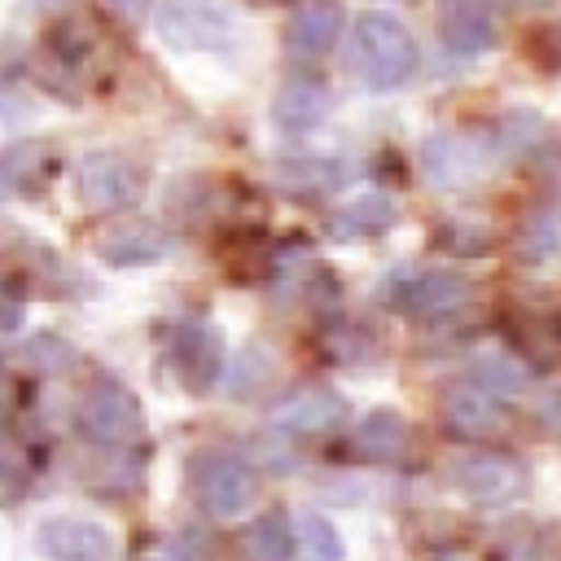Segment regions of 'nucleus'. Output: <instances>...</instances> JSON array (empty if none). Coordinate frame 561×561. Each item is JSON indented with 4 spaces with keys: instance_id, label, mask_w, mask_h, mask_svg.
<instances>
[{
    "instance_id": "20e7f679",
    "label": "nucleus",
    "mask_w": 561,
    "mask_h": 561,
    "mask_svg": "<svg viewBox=\"0 0 561 561\" xmlns=\"http://www.w3.org/2000/svg\"><path fill=\"white\" fill-rule=\"evenodd\" d=\"M188 482L210 517H241L254 504V465L228 447H206L188 460Z\"/></svg>"
},
{
    "instance_id": "2eb2a0df",
    "label": "nucleus",
    "mask_w": 561,
    "mask_h": 561,
    "mask_svg": "<svg viewBox=\"0 0 561 561\" xmlns=\"http://www.w3.org/2000/svg\"><path fill=\"white\" fill-rule=\"evenodd\" d=\"M333 88L320 83V79H307V75H289L276 83V96H272V123L285 131V136H302V131H316L329 114H333Z\"/></svg>"
},
{
    "instance_id": "6e6552de",
    "label": "nucleus",
    "mask_w": 561,
    "mask_h": 561,
    "mask_svg": "<svg viewBox=\"0 0 561 561\" xmlns=\"http://www.w3.org/2000/svg\"><path fill=\"white\" fill-rule=\"evenodd\" d=\"M438 416L447 425V434L456 438H500L513 425V408L504 403V394L495 386H486L482 377H465V381H447L438 394Z\"/></svg>"
},
{
    "instance_id": "4be33fe9",
    "label": "nucleus",
    "mask_w": 561,
    "mask_h": 561,
    "mask_svg": "<svg viewBox=\"0 0 561 561\" xmlns=\"http://www.w3.org/2000/svg\"><path fill=\"white\" fill-rule=\"evenodd\" d=\"M434 250L447 259H482L491 250V228L473 219H438L434 224Z\"/></svg>"
},
{
    "instance_id": "393cba45",
    "label": "nucleus",
    "mask_w": 561,
    "mask_h": 561,
    "mask_svg": "<svg viewBox=\"0 0 561 561\" xmlns=\"http://www.w3.org/2000/svg\"><path fill=\"white\" fill-rule=\"evenodd\" d=\"M26 355L35 359V368H39V373H66V368L75 364V346H70V342H61L57 333H39V337H31Z\"/></svg>"
},
{
    "instance_id": "dca6fc26",
    "label": "nucleus",
    "mask_w": 561,
    "mask_h": 561,
    "mask_svg": "<svg viewBox=\"0 0 561 561\" xmlns=\"http://www.w3.org/2000/svg\"><path fill=\"white\" fill-rule=\"evenodd\" d=\"M342 26H346V4H342V0H302V4H294V13H289L285 44H289L294 57L320 61V57L333 53V44L342 39Z\"/></svg>"
},
{
    "instance_id": "a211bd4d",
    "label": "nucleus",
    "mask_w": 561,
    "mask_h": 561,
    "mask_svg": "<svg viewBox=\"0 0 561 561\" xmlns=\"http://www.w3.org/2000/svg\"><path fill=\"white\" fill-rule=\"evenodd\" d=\"M351 451L355 460H368V465H403L408 451H412V425L399 408H373L355 434H351Z\"/></svg>"
},
{
    "instance_id": "423d86ee",
    "label": "nucleus",
    "mask_w": 561,
    "mask_h": 561,
    "mask_svg": "<svg viewBox=\"0 0 561 561\" xmlns=\"http://www.w3.org/2000/svg\"><path fill=\"white\" fill-rule=\"evenodd\" d=\"M447 486L469 500V504H508L526 491V460H517L504 447H478V451H460L447 465Z\"/></svg>"
},
{
    "instance_id": "f3484780",
    "label": "nucleus",
    "mask_w": 561,
    "mask_h": 561,
    "mask_svg": "<svg viewBox=\"0 0 561 561\" xmlns=\"http://www.w3.org/2000/svg\"><path fill=\"white\" fill-rule=\"evenodd\" d=\"M61 171V158L48 140H18L0 149V197H39Z\"/></svg>"
},
{
    "instance_id": "4468645a",
    "label": "nucleus",
    "mask_w": 561,
    "mask_h": 561,
    "mask_svg": "<svg viewBox=\"0 0 561 561\" xmlns=\"http://www.w3.org/2000/svg\"><path fill=\"white\" fill-rule=\"evenodd\" d=\"M434 18H438V39L447 53L478 57L500 39V18L491 0H438Z\"/></svg>"
},
{
    "instance_id": "39448f33",
    "label": "nucleus",
    "mask_w": 561,
    "mask_h": 561,
    "mask_svg": "<svg viewBox=\"0 0 561 561\" xmlns=\"http://www.w3.org/2000/svg\"><path fill=\"white\" fill-rule=\"evenodd\" d=\"M495 136L491 131H434L425 145H421V175L434 184V188H469L478 184L482 175H491V162H495Z\"/></svg>"
},
{
    "instance_id": "9d476101",
    "label": "nucleus",
    "mask_w": 561,
    "mask_h": 561,
    "mask_svg": "<svg viewBox=\"0 0 561 561\" xmlns=\"http://www.w3.org/2000/svg\"><path fill=\"white\" fill-rule=\"evenodd\" d=\"M140 193H145V167H136L127 153L96 149L79 162V197L88 210L118 215V210H131Z\"/></svg>"
},
{
    "instance_id": "ddd939ff",
    "label": "nucleus",
    "mask_w": 561,
    "mask_h": 561,
    "mask_svg": "<svg viewBox=\"0 0 561 561\" xmlns=\"http://www.w3.org/2000/svg\"><path fill=\"white\" fill-rule=\"evenodd\" d=\"M272 425L280 434H333L346 425V399L333 386H298L272 408Z\"/></svg>"
},
{
    "instance_id": "412c9836",
    "label": "nucleus",
    "mask_w": 561,
    "mask_h": 561,
    "mask_svg": "<svg viewBox=\"0 0 561 561\" xmlns=\"http://www.w3.org/2000/svg\"><path fill=\"white\" fill-rule=\"evenodd\" d=\"M517 254H522V259H530V263L561 259V206H539L535 215H526V219H522Z\"/></svg>"
},
{
    "instance_id": "bb28decb",
    "label": "nucleus",
    "mask_w": 561,
    "mask_h": 561,
    "mask_svg": "<svg viewBox=\"0 0 561 561\" xmlns=\"http://www.w3.org/2000/svg\"><path fill=\"white\" fill-rule=\"evenodd\" d=\"M110 4H114V9H118L127 22H140V18L149 13V0H110Z\"/></svg>"
},
{
    "instance_id": "b1692460",
    "label": "nucleus",
    "mask_w": 561,
    "mask_h": 561,
    "mask_svg": "<svg viewBox=\"0 0 561 561\" xmlns=\"http://www.w3.org/2000/svg\"><path fill=\"white\" fill-rule=\"evenodd\" d=\"M324 337H329V359H337L342 368H364V364L377 355L373 333L359 329V324H351V329H329Z\"/></svg>"
},
{
    "instance_id": "f257e3e1",
    "label": "nucleus",
    "mask_w": 561,
    "mask_h": 561,
    "mask_svg": "<svg viewBox=\"0 0 561 561\" xmlns=\"http://www.w3.org/2000/svg\"><path fill=\"white\" fill-rule=\"evenodd\" d=\"M346 66L368 92H390V88L408 83L416 70V39L394 13L368 9L351 22Z\"/></svg>"
},
{
    "instance_id": "7ed1b4c3",
    "label": "nucleus",
    "mask_w": 561,
    "mask_h": 561,
    "mask_svg": "<svg viewBox=\"0 0 561 561\" xmlns=\"http://www.w3.org/2000/svg\"><path fill=\"white\" fill-rule=\"evenodd\" d=\"M153 31L175 53H215L237 39V9L228 0H158Z\"/></svg>"
},
{
    "instance_id": "6ab92c4d",
    "label": "nucleus",
    "mask_w": 561,
    "mask_h": 561,
    "mask_svg": "<svg viewBox=\"0 0 561 561\" xmlns=\"http://www.w3.org/2000/svg\"><path fill=\"white\" fill-rule=\"evenodd\" d=\"M394 215H399V210H394V202H390L386 193H364V197H355L351 206H342V210L329 215V237H333V241L377 237V232H390Z\"/></svg>"
},
{
    "instance_id": "9b49d317",
    "label": "nucleus",
    "mask_w": 561,
    "mask_h": 561,
    "mask_svg": "<svg viewBox=\"0 0 561 561\" xmlns=\"http://www.w3.org/2000/svg\"><path fill=\"white\" fill-rule=\"evenodd\" d=\"M35 548L44 561H118L114 530L96 517H44Z\"/></svg>"
},
{
    "instance_id": "cd10ccee",
    "label": "nucleus",
    "mask_w": 561,
    "mask_h": 561,
    "mask_svg": "<svg viewBox=\"0 0 561 561\" xmlns=\"http://www.w3.org/2000/svg\"><path fill=\"white\" fill-rule=\"evenodd\" d=\"M9 425H13V403H9V390L0 386V438H9Z\"/></svg>"
},
{
    "instance_id": "0eeeda50",
    "label": "nucleus",
    "mask_w": 561,
    "mask_h": 561,
    "mask_svg": "<svg viewBox=\"0 0 561 561\" xmlns=\"http://www.w3.org/2000/svg\"><path fill=\"white\" fill-rule=\"evenodd\" d=\"M162 364L188 394H210L224 377V337L206 320H175L162 329Z\"/></svg>"
},
{
    "instance_id": "f8f14e48",
    "label": "nucleus",
    "mask_w": 561,
    "mask_h": 561,
    "mask_svg": "<svg viewBox=\"0 0 561 561\" xmlns=\"http://www.w3.org/2000/svg\"><path fill=\"white\" fill-rule=\"evenodd\" d=\"M171 232L153 219H114L105 228H96L92 237V254L110 267H145L171 254Z\"/></svg>"
},
{
    "instance_id": "aec40b11",
    "label": "nucleus",
    "mask_w": 561,
    "mask_h": 561,
    "mask_svg": "<svg viewBox=\"0 0 561 561\" xmlns=\"http://www.w3.org/2000/svg\"><path fill=\"white\" fill-rule=\"evenodd\" d=\"M237 548H241V561H289V557L298 552L294 522H289L280 508L259 513V517H254V522L241 530Z\"/></svg>"
},
{
    "instance_id": "1a4fd4ad",
    "label": "nucleus",
    "mask_w": 561,
    "mask_h": 561,
    "mask_svg": "<svg viewBox=\"0 0 561 561\" xmlns=\"http://www.w3.org/2000/svg\"><path fill=\"white\" fill-rule=\"evenodd\" d=\"M386 294H390L394 311L438 324V320H451L456 311H465L473 302L478 285L465 272H399Z\"/></svg>"
},
{
    "instance_id": "f03ea898",
    "label": "nucleus",
    "mask_w": 561,
    "mask_h": 561,
    "mask_svg": "<svg viewBox=\"0 0 561 561\" xmlns=\"http://www.w3.org/2000/svg\"><path fill=\"white\" fill-rule=\"evenodd\" d=\"M79 434L110 460H127L145 447V408L114 373H92L79 399Z\"/></svg>"
},
{
    "instance_id": "c85d7f7f",
    "label": "nucleus",
    "mask_w": 561,
    "mask_h": 561,
    "mask_svg": "<svg viewBox=\"0 0 561 561\" xmlns=\"http://www.w3.org/2000/svg\"><path fill=\"white\" fill-rule=\"evenodd\" d=\"M513 4H522V9H548V4H557V0H513Z\"/></svg>"
},
{
    "instance_id": "5701e85b",
    "label": "nucleus",
    "mask_w": 561,
    "mask_h": 561,
    "mask_svg": "<svg viewBox=\"0 0 561 561\" xmlns=\"http://www.w3.org/2000/svg\"><path fill=\"white\" fill-rule=\"evenodd\" d=\"M294 539L302 543V552L311 561H342V535L324 513H302Z\"/></svg>"
},
{
    "instance_id": "a878e982",
    "label": "nucleus",
    "mask_w": 561,
    "mask_h": 561,
    "mask_svg": "<svg viewBox=\"0 0 561 561\" xmlns=\"http://www.w3.org/2000/svg\"><path fill=\"white\" fill-rule=\"evenodd\" d=\"M22 316H26L22 285H18V276L0 263V333H18V329H22Z\"/></svg>"
}]
</instances>
